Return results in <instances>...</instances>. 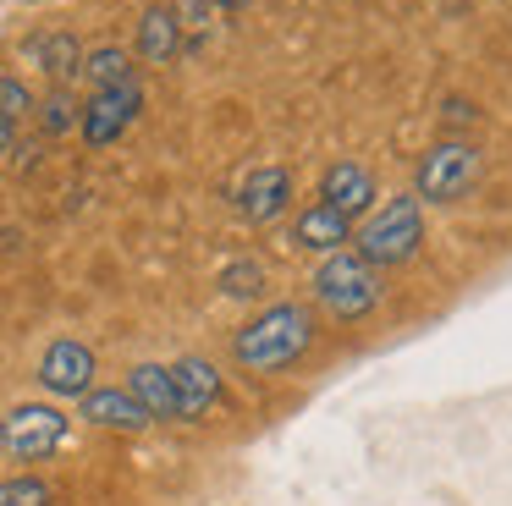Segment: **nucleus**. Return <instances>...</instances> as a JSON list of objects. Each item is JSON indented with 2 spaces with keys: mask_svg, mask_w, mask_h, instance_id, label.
I'll use <instances>...</instances> for the list:
<instances>
[{
  "mask_svg": "<svg viewBox=\"0 0 512 506\" xmlns=\"http://www.w3.org/2000/svg\"><path fill=\"white\" fill-rule=\"evenodd\" d=\"M380 270L369 259H358L353 248H336L314 264V303L331 319H364L380 308Z\"/></svg>",
  "mask_w": 512,
  "mask_h": 506,
  "instance_id": "obj_2",
  "label": "nucleus"
},
{
  "mask_svg": "<svg viewBox=\"0 0 512 506\" xmlns=\"http://www.w3.org/2000/svg\"><path fill=\"white\" fill-rule=\"evenodd\" d=\"M78 116H83V105L67 94V88H56V94L45 99V116H39V121H45V132H56V138H61V132H72V121H78Z\"/></svg>",
  "mask_w": 512,
  "mask_h": 506,
  "instance_id": "obj_20",
  "label": "nucleus"
},
{
  "mask_svg": "<svg viewBox=\"0 0 512 506\" xmlns=\"http://www.w3.org/2000/svg\"><path fill=\"white\" fill-rule=\"evenodd\" d=\"M78 402H83L78 413L89 418L94 429H122V435H138V429L155 424V418L133 402V391H105V385H100V391H83Z\"/></svg>",
  "mask_w": 512,
  "mask_h": 506,
  "instance_id": "obj_11",
  "label": "nucleus"
},
{
  "mask_svg": "<svg viewBox=\"0 0 512 506\" xmlns=\"http://www.w3.org/2000/svg\"><path fill=\"white\" fill-rule=\"evenodd\" d=\"M287 204H292V176L281 165H254L243 176V187H237V215L254 220V226L287 215Z\"/></svg>",
  "mask_w": 512,
  "mask_h": 506,
  "instance_id": "obj_8",
  "label": "nucleus"
},
{
  "mask_svg": "<svg viewBox=\"0 0 512 506\" xmlns=\"http://www.w3.org/2000/svg\"><path fill=\"white\" fill-rule=\"evenodd\" d=\"M215 6H248V0H215Z\"/></svg>",
  "mask_w": 512,
  "mask_h": 506,
  "instance_id": "obj_23",
  "label": "nucleus"
},
{
  "mask_svg": "<svg viewBox=\"0 0 512 506\" xmlns=\"http://www.w3.org/2000/svg\"><path fill=\"white\" fill-rule=\"evenodd\" d=\"M292 242L309 253H336L342 242H353V220L331 204H309L298 220H292Z\"/></svg>",
  "mask_w": 512,
  "mask_h": 506,
  "instance_id": "obj_12",
  "label": "nucleus"
},
{
  "mask_svg": "<svg viewBox=\"0 0 512 506\" xmlns=\"http://www.w3.org/2000/svg\"><path fill=\"white\" fill-rule=\"evenodd\" d=\"M23 110H34V94H28L17 77H0V116H23Z\"/></svg>",
  "mask_w": 512,
  "mask_h": 506,
  "instance_id": "obj_21",
  "label": "nucleus"
},
{
  "mask_svg": "<svg viewBox=\"0 0 512 506\" xmlns=\"http://www.w3.org/2000/svg\"><path fill=\"white\" fill-rule=\"evenodd\" d=\"M177 50H182L177 17H171L166 6H149L144 17H138V55H144L149 66H166V61H177Z\"/></svg>",
  "mask_w": 512,
  "mask_h": 506,
  "instance_id": "obj_14",
  "label": "nucleus"
},
{
  "mask_svg": "<svg viewBox=\"0 0 512 506\" xmlns=\"http://www.w3.org/2000/svg\"><path fill=\"white\" fill-rule=\"evenodd\" d=\"M314 336H320V325L303 303H270L265 314H254L232 336V358L248 374H276V369H292L314 347Z\"/></svg>",
  "mask_w": 512,
  "mask_h": 506,
  "instance_id": "obj_1",
  "label": "nucleus"
},
{
  "mask_svg": "<svg viewBox=\"0 0 512 506\" xmlns=\"http://www.w3.org/2000/svg\"><path fill=\"white\" fill-rule=\"evenodd\" d=\"M171 385H177V418H204L215 402H221V374L210 369L204 358H182L171 363Z\"/></svg>",
  "mask_w": 512,
  "mask_h": 506,
  "instance_id": "obj_10",
  "label": "nucleus"
},
{
  "mask_svg": "<svg viewBox=\"0 0 512 506\" xmlns=\"http://www.w3.org/2000/svg\"><path fill=\"white\" fill-rule=\"evenodd\" d=\"M138 110H144V88H138V83L94 88V99L83 105L78 127H83V138H89L94 149H105V143H116L127 127H133V121H138Z\"/></svg>",
  "mask_w": 512,
  "mask_h": 506,
  "instance_id": "obj_6",
  "label": "nucleus"
},
{
  "mask_svg": "<svg viewBox=\"0 0 512 506\" xmlns=\"http://www.w3.org/2000/svg\"><path fill=\"white\" fill-rule=\"evenodd\" d=\"M353 242H358L353 253L369 259L375 270H386V264H408L413 253H419V242H424V204L413 193L386 198V204L353 231Z\"/></svg>",
  "mask_w": 512,
  "mask_h": 506,
  "instance_id": "obj_3",
  "label": "nucleus"
},
{
  "mask_svg": "<svg viewBox=\"0 0 512 506\" xmlns=\"http://www.w3.org/2000/svg\"><path fill=\"white\" fill-rule=\"evenodd\" d=\"M479 182V149L468 138H441L419 154V198L424 204H457Z\"/></svg>",
  "mask_w": 512,
  "mask_h": 506,
  "instance_id": "obj_4",
  "label": "nucleus"
},
{
  "mask_svg": "<svg viewBox=\"0 0 512 506\" xmlns=\"http://www.w3.org/2000/svg\"><path fill=\"white\" fill-rule=\"evenodd\" d=\"M39 385L50 396H83L94 391V352L83 341H50L39 358Z\"/></svg>",
  "mask_w": 512,
  "mask_h": 506,
  "instance_id": "obj_7",
  "label": "nucleus"
},
{
  "mask_svg": "<svg viewBox=\"0 0 512 506\" xmlns=\"http://www.w3.org/2000/svg\"><path fill=\"white\" fill-rule=\"evenodd\" d=\"M221 292L226 297H259L265 292V264L259 259H237L221 270Z\"/></svg>",
  "mask_w": 512,
  "mask_h": 506,
  "instance_id": "obj_17",
  "label": "nucleus"
},
{
  "mask_svg": "<svg viewBox=\"0 0 512 506\" xmlns=\"http://www.w3.org/2000/svg\"><path fill=\"white\" fill-rule=\"evenodd\" d=\"M12 132H17V121H12V116H0V154L12 149Z\"/></svg>",
  "mask_w": 512,
  "mask_h": 506,
  "instance_id": "obj_22",
  "label": "nucleus"
},
{
  "mask_svg": "<svg viewBox=\"0 0 512 506\" xmlns=\"http://www.w3.org/2000/svg\"><path fill=\"white\" fill-rule=\"evenodd\" d=\"M56 495H50L45 479H34V473H17V479H0V506H50Z\"/></svg>",
  "mask_w": 512,
  "mask_h": 506,
  "instance_id": "obj_18",
  "label": "nucleus"
},
{
  "mask_svg": "<svg viewBox=\"0 0 512 506\" xmlns=\"http://www.w3.org/2000/svg\"><path fill=\"white\" fill-rule=\"evenodd\" d=\"M67 413L61 407H50V402H23V407H12V413L0 418V446L12 451L17 462H39V457H50V451H61L67 446Z\"/></svg>",
  "mask_w": 512,
  "mask_h": 506,
  "instance_id": "obj_5",
  "label": "nucleus"
},
{
  "mask_svg": "<svg viewBox=\"0 0 512 506\" xmlns=\"http://www.w3.org/2000/svg\"><path fill=\"white\" fill-rule=\"evenodd\" d=\"M166 11L177 17L182 33H204V28L215 22V11H221V6H215V0H166Z\"/></svg>",
  "mask_w": 512,
  "mask_h": 506,
  "instance_id": "obj_19",
  "label": "nucleus"
},
{
  "mask_svg": "<svg viewBox=\"0 0 512 506\" xmlns=\"http://www.w3.org/2000/svg\"><path fill=\"white\" fill-rule=\"evenodd\" d=\"M28 55H34V66H39V72H50L56 83H67V77L83 66V50H78L72 33H39V39L28 44Z\"/></svg>",
  "mask_w": 512,
  "mask_h": 506,
  "instance_id": "obj_15",
  "label": "nucleus"
},
{
  "mask_svg": "<svg viewBox=\"0 0 512 506\" xmlns=\"http://www.w3.org/2000/svg\"><path fill=\"white\" fill-rule=\"evenodd\" d=\"M320 204L342 209L347 220L369 215V209H375V176H369L358 160H336L331 171H325V182H320Z\"/></svg>",
  "mask_w": 512,
  "mask_h": 506,
  "instance_id": "obj_9",
  "label": "nucleus"
},
{
  "mask_svg": "<svg viewBox=\"0 0 512 506\" xmlns=\"http://www.w3.org/2000/svg\"><path fill=\"white\" fill-rule=\"evenodd\" d=\"M83 77H89L94 88H116V83H133V55L116 50V44H105V50H89L78 66Z\"/></svg>",
  "mask_w": 512,
  "mask_h": 506,
  "instance_id": "obj_16",
  "label": "nucleus"
},
{
  "mask_svg": "<svg viewBox=\"0 0 512 506\" xmlns=\"http://www.w3.org/2000/svg\"><path fill=\"white\" fill-rule=\"evenodd\" d=\"M127 391H133V402L144 407L149 418H177V385H171L166 363H138Z\"/></svg>",
  "mask_w": 512,
  "mask_h": 506,
  "instance_id": "obj_13",
  "label": "nucleus"
}]
</instances>
